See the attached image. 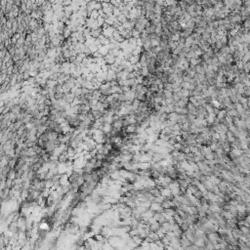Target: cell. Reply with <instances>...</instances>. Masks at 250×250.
<instances>
[{
    "label": "cell",
    "mask_w": 250,
    "mask_h": 250,
    "mask_svg": "<svg viewBox=\"0 0 250 250\" xmlns=\"http://www.w3.org/2000/svg\"><path fill=\"white\" fill-rule=\"evenodd\" d=\"M103 6H102V10H101V14L103 16H105L106 18H108L109 16L113 15L114 10H115V6L112 2L109 3H102Z\"/></svg>",
    "instance_id": "cell-1"
},
{
    "label": "cell",
    "mask_w": 250,
    "mask_h": 250,
    "mask_svg": "<svg viewBox=\"0 0 250 250\" xmlns=\"http://www.w3.org/2000/svg\"><path fill=\"white\" fill-rule=\"evenodd\" d=\"M85 26L88 27V29L90 30H94V29H97V27H99V23H98V20L97 19H94V18H91L89 17L86 21V24H85Z\"/></svg>",
    "instance_id": "cell-2"
},
{
    "label": "cell",
    "mask_w": 250,
    "mask_h": 250,
    "mask_svg": "<svg viewBox=\"0 0 250 250\" xmlns=\"http://www.w3.org/2000/svg\"><path fill=\"white\" fill-rule=\"evenodd\" d=\"M115 62H116V57L109 51V53L105 56V63L109 66H113L115 64Z\"/></svg>",
    "instance_id": "cell-3"
},
{
    "label": "cell",
    "mask_w": 250,
    "mask_h": 250,
    "mask_svg": "<svg viewBox=\"0 0 250 250\" xmlns=\"http://www.w3.org/2000/svg\"><path fill=\"white\" fill-rule=\"evenodd\" d=\"M102 35H103V27L102 26H99L94 30H91V37L100 38Z\"/></svg>",
    "instance_id": "cell-4"
},
{
    "label": "cell",
    "mask_w": 250,
    "mask_h": 250,
    "mask_svg": "<svg viewBox=\"0 0 250 250\" xmlns=\"http://www.w3.org/2000/svg\"><path fill=\"white\" fill-rule=\"evenodd\" d=\"M75 99V93H72V92H69V93L64 94V100L66 102H68V104H72Z\"/></svg>",
    "instance_id": "cell-5"
}]
</instances>
